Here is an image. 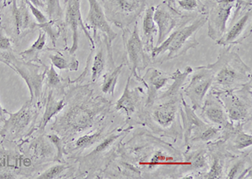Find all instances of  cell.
<instances>
[{
	"mask_svg": "<svg viewBox=\"0 0 252 179\" xmlns=\"http://www.w3.org/2000/svg\"><path fill=\"white\" fill-rule=\"evenodd\" d=\"M116 157L135 168L141 179H181L187 166L181 150L145 130L122 142Z\"/></svg>",
	"mask_w": 252,
	"mask_h": 179,
	"instance_id": "1",
	"label": "cell"
},
{
	"mask_svg": "<svg viewBox=\"0 0 252 179\" xmlns=\"http://www.w3.org/2000/svg\"><path fill=\"white\" fill-rule=\"evenodd\" d=\"M192 72V67H187L184 72L178 69L173 72V84L161 91L152 103L145 104L136 124H142L156 136L172 139L174 142L182 140L181 107L184 98L183 87Z\"/></svg>",
	"mask_w": 252,
	"mask_h": 179,
	"instance_id": "2",
	"label": "cell"
},
{
	"mask_svg": "<svg viewBox=\"0 0 252 179\" xmlns=\"http://www.w3.org/2000/svg\"><path fill=\"white\" fill-rule=\"evenodd\" d=\"M65 108L59 113L51 126L68 142L79 134L90 130L106 119L111 111L112 102L94 91L83 87L71 95Z\"/></svg>",
	"mask_w": 252,
	"mask_h": 179,
	"instance_id": "3",
	"label": "cell"
},
{
	"mask_svg": "<svg viewBox=\"0 0 252 179\" xmlns=\"http://www.w3.org/2000/svg\"><path fill=\"white\" fill-rule=\"evenodd\" d=\"M206 23V13L192 15L174 30L162 43L153 48L151 52L152 61L156 63H162L185 55L189 50L198 46L197 34Z\"/></svg>",
	"mask_w": 252,
	"mask_h": 179,
	"instance_id": "4",
	"label": "cell"
},
{
	"mask_svg": "<svg viewBox=\"0 0 252 179\" xmlns=\"http://www.w3.org/2000/svg\"><path fill=\"white\" fill-rule=\"evenodd\" d=\"M218 60L207 65L214 74L211 90L230 91L252 83V71L231 47H223Z\"/></svg>",
	"mask_w": 252,
	"mask_h": 179,
	"instance_id": "5",
	"label": "cell"
},
{
	"mask_svg": "<svg viewBox=\"0 0 252 179\" xmlns=\"http://www.w3.org/2000/svg\"><path fill=\"white\" fill-rule=\"evenodd\" d=\"M133 125L125 123L122 126L114 128L99 143L95 146L94 149L86 156H80V162L83 174H94L103 172L117 156L118 148L123 142ZM98 178V177H97Z\"/></svg>",
	"mask_w": 252,
	"mask_h": 179,
	"instance_id": "6",
	"label": "cell"
},
{
	"mask_svg": "<svg viewBox=\"0 0 252 179\" xmlns=\"http://www.w3.org/2000/svg\"><path fill=\"white\" fill-rule=\"evenodd\" d=\"M181 120L183 125V140L187 148L205 146L220 138V128L204 121L187 104L185 98L182 102Z\"/></svg>",
	"mask_w": 252,
	"mask_h": 179,
	"instance_id": "7",
	"label": "cell"
},
{
	"mask_svg": "<svg viewBox=\"0 0 252 179\" xmlns=\"http://www.w3.org/2000/svg\"><path fill=\"white\" fill-rule=\"evenodd\" d=\"M210 91L223 104L230 122L246 124L252 120V83L230 91Z\"/></svg>",
	"mask_w": 252,
	"mask_h": 179,
	"instance_id": "8",
	"label": "cell"
},
{
	"mask_svg": "<svg viewBox=\"0 0 252 179\" xmlns=\"http://www.w3.org/2000/svg\"><path fill=\"white\" fill-rule=\"evenodd\" d=\"M124 47H125V58L124 61L129 67V75L141 83L144 86V81L140 76L142 72L152 62V58L149 53L146 52L141 40L140 32L138 29L137 22L135 21V27L132 30L129 27L122 29Z\"/></svg>",
	"mask_w": 252,
	"mask_h": 179,
	"instance_id": "9",
	"label": "cell"
},
{
	"mask_svg": "<svg viewBox=\"0 0 252 179\" xmlns=\"http://www.w3.org/2000/svg\"><path fill=\"white\" fill-rule=\"evenodd\" d=\"M0 62L15 70L23 78L31 92V101L34 104L39 101L42 93V84L46 78V71L40 70V66L20 60L9 51H0Z\"/></svg>",
	"mask_w": 252,
	"mask_h": 179,
	"instance_id": "10",
	"label": "cell"
},
{
	"mask_svg": "<svg viewBox=\"0 0 252 179\" xmlns=\"http://www.w3.org/2000/svg\"><path fill=\"white\" fill-rule=\"evenodd\" d=\"M107 20L121 30L137 21L146 9V0H103Z\"/></svg>",
	"mask_w": 252,
	"mask_h": 179,
	"instance_id": "11",
	"label": "cell"
},
{
	"mask_svg": "<svg viewBox=\"0 0 252 179\" xmlns=\"http://www.w3.org/2000/svg\"><path fill=\"white\" fill-rule=\"evenodd\" d=\"M94 46L92 47L91 54L88 58L85 71L76 81H81L89 75L90 82L95 84L105 72L115 67L112 47L108 45L107 38L97 35L94 37Z\"/></svg>",
	"mask_w": 252,
	"mask_h": 179,
	"instance_id": "12",
	"label": "cell"
},
{
	"mask_svg": "<svg viewBox=\"0 0 252 179\" xmlns=\"http://www.w3.org/2000/svg\"><path fill=\"white\" fill-rule=\"evenodd\" d=\"M232 20L229 21L226 31L216 43L223 47H232L241 44L252 33V9L249 3L238 2Z\"/></svg>",
	"mask_w": 252,
	"mask_h": 179,
	"instance_id": "13",
	"label": "cell"
},
{
	"mask_svg": "<svg viewBox=\"0 0 252 179\" xmlns=\"http://www.w3.org/2000/svg\"><path fill=\"white\" fill-rule=\"evenodd\" d=\"M189 84L184 89V94L189 98L191 107L197 111L204 103V98L211 90L214 81V74L208 66L198 67L193 70Z\"/></svg>",
	"mask_w": 252,
	"mask_h": 179,
	"instance_id": "14",
	"label": "cell"
},
{
	"mask_svg": "<svg viewBox=\"0 0 252 179\" xmlns=\"http://www.w3.org/2000/svg\"><path fill=\"white\" fill-rule=\"evenodd\" d=\"M235 5L236 0H215L210 6L206 14L207 22L208 35L213 41L217 42L224 35Z\"/></svg>",
	"mask_w": 252,
	"mask_h": 179,
	"instance_id": "15",
	"label": "cell"
},
{
	"mask_svg": "<svg viewBox=\"0 0 252 179\" xmlns=\"http://www.w3.org/2000/svg\"><path fill=\"white\" fill-rule=\"evenodd\" d=\"M130 80L131 76L129 75L122 95L115 103V110L117 112L123 110L126 123L134 126L146 104V94L141 87L131 89Z\"/></svg>",
	"mask_w": 252,
	"mask_h": 179,
	"instance_id": "16",
	"label": "cell"
},
{
	"mask_svg": "<svg viewBox=\"0 0 252 179\" xmlns=\"http://www.w3.org/2000/svg\"><path fill=\"white\" fill-rule=\"evenodd\" d=\"M192 15H183L170 5L169 3L166 2L155 7L153 18L158 27L157 46L162 43L174 30L183 25Z\"/></svg>",
	"mask_w": 252,
	"mask_h": 179,
	"instance_id": "17",
	"label": "cell"
},
{
	"mask_svg": "<svg viewBox=\"0 0 252 179\" xmlns=\"http://www.w3.org/2000/svg\"><path fill=\"white\" fill-rule=\"evenodd\" d=\"M206 148L209 154V169L201 179H225L229 160L236 154L229 151L226 148V145L224 144L220 138L207 144Z\"/></svg>",
	"mask_w": 252,
	"mask_h": 179,
	"instance_id": "18",
	"label": "cell"
},
{
	"mask_svg": "<svg viewBox=\"0 0 252 179\" xmlns=\"http://www.w3.org/2000/svg\"><path fill=\"white\" fill-rule=\"evenodd\" d=\"M65 24L72 33V45L69 49L70 54H75L76 51L78 49L80 30L84 32L92 47L94 46V40L89 35L81 15V0H66Z\"/></svg>",
	"mask_w": 252,
	"mask_h": 179,
	"instance_id": "19",
	"label": "cell"
},
{
	"mask_svg": "<svg viewBox=\"0 0 252 179\" xmlns=\"http://www.w3.org/2000/svg\"><path fill=\"white\" fill-rule=\"evenodd\" d=\"M9 119H4V124L0 130V135L3 137L18 136L35 119L36 112L34 104L31 100L24 104L22 108L16 113L8 112Z\"/></svg>",
	"mask_w": 252,
	"mask_h": 179,
	"instance_id": "20",
	"label": "cell"
},
{
	"mask_svg": "<svg viewBox=\"0 0 252 179\" xmlns=\"http://www.w3.org/2000/svg\"><path fill=\"white\" fill-rule=\"evenodd\" d=\"M187 166L181 179H201L209 169V160L206 145L187 148L183 153Z\"/></svg>",
	"mask_w": 252,
	"mask_h": 179,
	"instance_id": "21",
	"label": "cell"
},
{
	"mask_svg": "<svg viewBox=\"0 0 252 179\" xmlns=\"http://www.w3.org/2000/svg\"><path fill=\"white\" fill-rule=\"evenodd\" d=\"M89 10L84 25L94 30V37L97 35V31L102 33V35L107 38L108 44L112 47V43L117 37L118 34L112 29L111 26L107 20L103 6L98 0H89Z\"/></svg>",
	"mask_w": 252,
	"mask_h": 179,
	"instance_id": "22",
	"label": "cell"
},
{
	"mask_svg": "<svg viewBox=\"0 0 252 179\" xmlns=\"http://www.w3.org/2000/svg\"><path fill=\"white\" fill-rule=\"evenodd\" d=\"M200 117L204 121L223 129L230 123L226 110L215 93L210 91L200 109Z\"/></svg>",
	"mask_w": 252,
	"mask_h": 179,
	"instance_id": "23",
	"label": "cell"
},
{
	"mask_svg": "<svg viewBox=\"0 0 252 179\" xmlns=\"http://www.w3.org/2000/svg\"><path fill=\"white\" fill-rule=\"evenodd\" d=\"M244 125L245 124L242 123L230 122L227 126L221 129L220 139L232 153H241L242 150L252 147V135L244 130Z\"/></svg>",
	"mask_w": 252,
	"mask_h": 179,
	"instance_id": "24",
	"label": "cell"
},
{
	"mask_svg": "<svg viewBox=\"0 0 252 179\" xmlns=\"http://www.w3.org/2000/svg\"><path fill=\"white\" fill-rule=\"evenodd\" d=\"M144 81V87L146 88V104L152 103L156 97L163 91L169 81L173 79V75L161 72L160 70L150 67L149 69L146 71V73L142 78Z\"/></svg>",
	"mask_w": 252,
	"mask_h": 179,
	"instance_id": "25",
	"label": "cell"
},
{
	"mask_svg": "<svg viewBox=\"0 0 252 179\" xmlns=\"http://www.w3.org/2000/svg\"><path fill=\"white\" fill-rule=\"evenodd\" d=\"M106 120L104 119L103 121L96 125V128H92L89 133L78 136V138L75 140V142L71 148V151H78L79 153L87 150L92 147H95L97 143L103 140L108 134L113 130Z\"/></svg>",
	"mask_w": 252,
	"mask_h": 179,
	"instance_id": "26",
	"label": "cell"
},
{
	"mask_svg": "<svg viewBox=\"0 0 252 179\" xmlns=\"http://www.w3.org/2000/svg\"><path fill=\"white\" fill-rule=\"evenodd\" d=\"M252 174V150L247 153L236 154L230 158L227 165V179H247Z\"/></svg>",
	"mask_w": 252,
	"mask_h": 179,
	"instance_id": "27",
	"label": "cell"
},
{
	"mask_svg": "<svg viewBox=\"0 0 252 179\" xmlns=\"http://www.w3.org/2000/svg\"><path fill=\"white\" fill-rule=\"evenodd\" d=\"M154 10L155 7L151 6L147 8L144 13L143 20H142V36L141 40L143 42L144 47L146 52L151 55L154 46L156 35H158V27L156 26L154 21Z\"/></svg>",
	"mask_w": 252,
	"mask_h": 179,
	"instance_id": "28",
	"label": "cell"
},
{
	"mask_svg": "<svg viewBox=\"0 0 252 179\" xmlns=\"http://www.w3.org/2000/svg\"><path fill=\"white\" fill-rule=\"evenodd\" d=\"M66 102L64 99H57L52 91L49 92L45 112L39 124V130L40 132L45 130L47 124L54 116H58V114L62 112V110L66 107Z\"/></svg>",
	"mask_w": 252,
	"mask_h": 179,
	"instance_id": "29",
	"label": "cell"
},
{
	"mask_svg": "<svg viewBox=\"0 0 252 179\" xmlns=\"http://www.w3.org/2000/svg\"><path fill=\"white\" fill-rule=\"evenodd\" d=\"M46 33L44 30H40L36 41L32 44V46L30 47L29 49L26 50L20 53L24 61H29V62L36 61V62L43 65L40 59V54L46 46Z\"/></svg>",
	"mask_w": 252,
	"mask_h": 179,
	"instance_id": "30",
	"label": "cell"
},
{
	"mask_svg": "<svg viewBox=\"0 0 252 179\" xmlns=\"http://www.w3.org/2000/svg\"><path fill=\"white\" fill-rule=\"evenodd\" d=\"M126 62L123 61L118 67H114L111 70H109L103 75V83L101 84V91L103 94L110 95L113 97L115 95V88L117 85L118 80L121 76V72L123 69Z\"/></svg>",
	"mask_w": 252,
	"mask_h": 179,
	"instance_id": "31",
	"label": "cell"
},
{
	"mask_svg": "<svg viewBox=\"0 0 252 179\" xmlns=\"http://www.w3.org/2000/svg\"><path fill=\"white\" fill-rule=\"evenodd\" d=\"M52 65L60 70H68V71H77L78 69V60L75 58L74 54L64 55L62 53H56L49 56Z\"/></svg>",
	"mask_w": 252,
	"mask_h": 179,
	"instance_id": "32",
	"label": "cell"
},
{
	"mask_svg": "<svg viewBox=\"0 0 252 179\" xmlns=\"http://www.w3.org/2000/svg\"><path fill=\"white\" fill-rule=\"evenodd\" d=\"M13 15H14V20H15L16 32H17V34H20L22 30L26 29L28 26V24L30 22L29 11L25 5H22V7L20 8L17 5L16 0H14Z\"/></svg>",
	"mask_w": 252,
	"mask_h": 179,
	"instance_id": "33",
	"label": "cell"
},
{
	"mask_svg": "<svg viewBox=\"0 0 252 179\" xmlns=\"http://www.w3.org/2000/svg\"><path fill=\"white\" fill-rule=\"evenodd\" d=\"M69 167L65 162H60L59 164H56L45 171L40 174V176L36 177V179H54L60 178L61 175L64 174L65 171L68 169Z\"/></svg>",
	"mask_w": 252,
	"mask_h": 179,
	"instance_id": "34",
	"label": "cell"
},
{
	"mask_svg": "<svg viewBox=\"0 0 252 179\" xmlns=\"http://www.w3.org/2000/svg\"><path fill=\"white\" fill-rule=\"evenodd\" d=\"M46 7V11L50 21H54L62 17L63 9L61 7L60 0H45Z\"/></svg>",
	"mask_w": 252,
	"mask_h": 179,
	"instance_id": "35",
	"label": "cell"
},
{
	"mask_svg": "<svg viewBox=\"0 0 252 179\" xmlns=\"http://www.w3.org/2000/svg\"><path fill=\"white\" fill-rule=\"evenodd\" d=\"M47 138L49 139V142H52L57 149V155H56L55 160L58 162H65L63 159V156H64V154H66V151L65 150V147H64L65 145H64L63 139L58 135H54V134L48 135Z\"/></svg>",
	"mask_w": 252,
	"mask_h": 179,
	"instance_id": "36",
	"label": "cell"
},
{
	"mask_svg": "<svg viewBox=\"0 0 252 179\" xmlns=\"http://www.w3.org/2000/svg\"><path fill=\"white\" fill-rule=\"evenodd\" d=\"M178 5L181 9L189 12H198V14L204 13V7L199 0H178Z\"/></svg>",
	"mask_w": 252,
	"mask_h": 179,
	"instance_id": "37",
	"label": "cell"
},
{
	"mask_svg": "<svg viewBox=\"0 0 252 179\" xmlns=\"http://www.w3.org/2000/svg\"><path fill=\"white\" fill-rule=\"evenodd\" d=\"M46 85L51 89L59 88V86L62 84V82H63L60 75L54 69L53 65L49 67V69L46 70Z\"/></svg>",
	"mask_w": 252,
	"mask_h": 179,
	"instance_id": "38",
	"label": "cell"
},
{
	"mask_svg": "<svg viewBox=\"0 0 252 179\" xmlns=\"http://www.w3.org/2000/svg\"><path fill=\"white\" fill-rule=\"evenodd\" d=\"M26 3L27 5L29 6L32 15H34V17L35 18V20H36L38 23L40 25H45V24L48 23V18L46 17V15H44L43 13L38 9V7L34 6L33 3H31L28 0H26Z\"/></svg>",
	"mask_w": 252,
	"mask_h": 179,
	"instance_id": "39",
	"label": "cell"
},
{
	"mask_svg": "<svg viewBox=\"0 0 252 179\" xmlns=\"http://www.w3.org/2000/svg\"><path fill=\"white\" fill-rule=\"evenodd\" d=\"M11 42L9 38L0 33V51H10Z\"/></svg>",
	"mask_w": 252,
	"mask_h": 179,
	"instance_id": "40",
	"label": "cell"
},
{
	"mask_svg": "<svg viewBox=\"0 0 252 179\" xmlns=\"http://www.w3.org/2000/svg\"><path fill=\"white\" fill-rule=\"evenodd\" d=\"M18 179L15 176V174H11V173H7V172H3L0 173V179Z\"/></svg>",
	"mask_w": 252,
	"mask_h": 179,
	"instance_id": "41",
	"label": "cell"
},
{
	"mask_svg": "<svg viewBox=\"0 0 252 179\" xmlns=\"http://www.w3.org/2000/svg\"><path fill=\"white\" fill-rule=\"evenodd\" d=\"M31 3H33L34 6H36L38 8H45V3L40 1V0H28Z\"/></svg>",
	"mask_w": 252,
	"mask_h": 179,
	"instance_id": "42",
	"label": "cell"
},
{
	"mask_svg": "<svg viewBox=\"0 0 252 179\" xmlns=\"http://www.w3.org/2000/svg\"><path fill=\"white\" fill-rule=\"evenodd\" d=\"M7 113H8V111H6V110L2 107L1 104H0V119H1V120L4 121V119H5V115Z\"/></svg>",
	"mask_w": 252,
	"mask_h": 179,
	"instance_id": "43",
	"label": "cell"
},
{
	"mask_svg": "<svg viewBox=\"0 0 252 179\" xmlns=\"http://www.w3.org/2000/svg\"><path fill=\"white\" fill-rule=\"evenodd\" d=\"M0 128H1V126H0Z\"/></svg>",
	"mask_w": 252,
	"mask_h": 179,
	"instance_id": "44",
	"label": "cell"
}]
</instances>
